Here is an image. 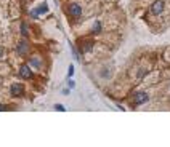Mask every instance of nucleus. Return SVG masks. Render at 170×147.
<instances>
[{
  "mask_svg": "<svg viewBox=\"0 0 170 147\" xmlns=\"http://www.w3.org/2000/svg\"><path fill=\"white\" fill-rule=\"evenodd\" d=\"M10 93H11V96H15V98H20V96L24 94V88H23L21 83H13L11 88H10Z\"/></svg>",
  "mask_w": 170,
  "mask_h": 147,
  "instance_id": "nucleus-1",
  "label": "nucleus"
},
{
  "mask_svg": "<svg viewBox=\"0 0 170 147\" xmlns=\"http://www.w3.org/2000/svg\"><path fill=\"white\" fill-rule=\"evenodd\" d=\"M151 11H153V15H160L164 11V2L162 0H156V2L151 5Z\"/></svg>",
  "mask_w": 170,
  "mask_h": 147,
  "instance_id": "nucleus-2",
  "label": "nucleus"
},
{
  "mask_svg": "<svg viewBox=\"0 0 170 147\" xmlns=\"http://www.w3.org/2000/svg\"><path fill=\"white\" fill-rule=\"evenodd\" d=\"M20 77L24 78V80H29V78L32 77V70H31V67L27 66V64L21 66V69H20Z\"/></svg>",
  "mask_w": 170,
  "mask_h": 147,
  "instance_id": "nucleus-3",
  "label": "nucleus"
},
{
  "mask_svg": "<svg viewBox=\"0 0 170 147\" xmlns=\"http://www.w3.org/2000/svg\"><path fill=\"white\" fill-rule=\"evenodd\" d=\"M69 15L74 18H79L82 15V8L79 3H69Z\"/></svg>",
  "mask_w": 170,
  "mask_h": 147,
  "instance_id": "nucleus-4",
  "label": "nucleus"
},
{
  "mask_svg": "<svg viewBox=\"0 0 170 147\" xmlns=\"http://www.w3.org/2000/svg\"><path fill=\"white\" fill-rule=\"evenodd\" d=\"M148 99H149V96H148L146 93H143V91H138V93H135V104H145Z\"/></svg>",
  "mask_w": 170,
  "mask_h": 147,
  "instance_id": "nucleus-5",
  "label": "nucleus"
},
{
  "mask_svg": "<svg viewBox=\"0 0 170 147\" xmlns=\"http://www.w3.org/2000/svg\"><path fill=\"white\" fill-rule=\"evenodd\" d=\"M26 51H27V43H26L24 40H21V42H20V45H18V53L24 54Z\"/></svg>",
  "mask_w": 170,
  "mask_h": 147,
  "instance_id": "nucleus-6",
  "label": "nucleus"
},
{
  "mask_svg": "<svg viewBox=\"0 0 170 147\" xmlns=\"http://www.w3.org/2000/svg\"><path fill=\"white\" fill-rule=\"evenodd\" d=\"M93 34H100L101 32V23H95V24H93Z\"/></svg>",
  "mask_w": 170,
  "mask_h": 147,
  "instance_id": "nucleus-7",
  "label": "nucleus"
},
{
  "mask_svg": "<svg viewBox=\"0 0 170 147\" xmlns=\"http://www.w3.org/2000/svg\"><path fill=\"white\" fill-rule=\"evenodd\" d=\"M93 48V42H85L83 43V51H90Z\"/></svg>",
  "mask_w": 170,
  "mask_h": 147,
  "instance_id": "nucleus-8",
  "label": "nucleus"
},
{
  "mask_svg": "<svg viewBox=\"0 0 170 147\" xmlns=\"http://www.w3.org/2000/svg\"><path fill=\"white\" fill-rule=\"evenodd\" d=\"M29 62L32 64V66H35V67H40V61H39V59H35V58H31Z\"/></svg>",
  "mask_w": 170,
  "mask_h": 147,
  "instance_id": "nucleus-9",
  "label": "nucleus"
},
{
  "mask_svg": "<svg viewBox=\"0 0 170 147\" xmlns=\"http://www.w3.org/2000/svg\"><path fill=\"white\" fill-rule=\"evenodd\" d=\"M47 10H48V6L43 5V6H40V8H39V10H35V11H37V15H40V13H45Z\"/></svg>",
  "mask_w": 170,
  "mask_h": 147,
  "instance_id": "nucleus-10",
  "label": "nucleus"
},
{
  "mask_svg": "<svg viewBox=\"0 0 170 147\" xmlns=\"http://www.w3.org/2000/svg\"><path fill=\"white\" fill-rule=\"evenodd\" d=\"M21 32H23V35H24V37H26V35H27V26H26V24H24V23H23V24H21Z\"/></svg>",
  "mask_w": 170,
  "mask_h": 147,
  "instance_id": "nucleus-11",
  "label": "nucleus"
},
{
  "mask_svg": "<svg viewBox=\"0 0 170 147\" xmlns=\"http://www.w3.org/2000/svg\"><path fill=\"white\" fill-rule=\"evenodd\" d=\"M55 110H61V112H64L66 109H64V106H61V104H56V106H55Z\"/></svg>",
  "mask_w": 170,
  "mask_h": 147,
  "instance_id": "nucleus-12",
  "label": "nucleus"
},
{
  "mask_svg": "<svg viewBox=\"0 0 170 147\" xmlns=\"http://www.w3.org/2000/svg\"><path fill=\"white\" fill-rule=\"evenodd\" d=\"M72 74H74V66H69V70H68V75L71 77Z\"/></svg>",
  "mask_w": 170,
  "mask_h": 147,
  "instance_id": "nucleus-13",
  "label": "nucleus"
},
{
  "mask_svg": "<svg viewBox=\"0 0 170 147\" xmlns=\"http://www.w3.org/2000/svg\"><path fill=\"white\" fill-rule=\"evenodd\" d=\"M3 54H5V50H3V48H0V59L3 58Z\"/></svg>",
  "mask_w": 170,
  "mask_h": 147,
  "instance_id": "nucleus-14",
  "label": "nucleus"
},
{
  "mask_svg": "<svg viewBox=\"0 0 170 147\" xmlns=\"http://www.w3.org/2000/svg\"><path fill=\"white\" fill-rule=\"evenodd\" d=\"M69 86H71V88H74V86H75V83H74V80H71V82H69Z\"/></svg>",
  "mask_w": 170,
  "mask_h": 147,
  "instance_id": "nucleus-15",
  "label": "nucleus"
},
{
  "mask_svg": "<svg viewBox=\"0 0 170 147\" xmlns=\"http://www.w3.org/2000/svg\"><path fill=\"white\" fill-rule=\"evenodd\" d=\"M0 110H7V106H3V104H0Z\"/></svg>",
  "mask_w": 170,
  "mask_h": 147,
  "instance_id": "nucleus-16",
  "label": "nucleus"
}]
</instances>
